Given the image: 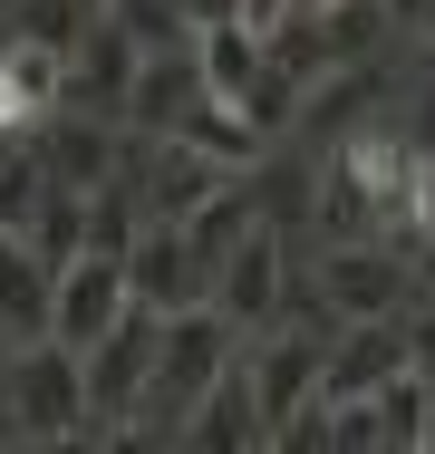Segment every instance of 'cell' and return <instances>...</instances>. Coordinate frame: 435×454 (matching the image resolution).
I'll return each mask as SVG.
<instances>
[{
	"label": "cell",
	"instance_id": "6da1fadb",
	"mask_svg": "<svg viewBox=\"0 0 435 454\" xmlns=\"http://www.w3.org/2000/svg\"><path fill=\"white\" fill-rule=\"evenodd\" d=\"M242 358V329L213 309V300H194V309H165V339H155V377H146V396H136V445H184V426H194V406L213 396V377Z\"/></svg>",
	"mask_w": 435,
	"mask_h": 454
},
{
	"label": "cell",
	"instance_id": "7a4b0ae2",
	"mask_svg": "<svg viewBox=\"0 0 435 454\" xmlns=\"http://www.w3.org/2000/svg\"><path fill=\"white\" fill-rule=\"evenodd\" d=\"M116 184L136 193L146 223H184V213H203V203L233 184V155H213V145H194V136H136V126H126Z\"/></svg>",
	"mask_w": 435,
	"mask_h": 454
},
{
	"label": "cell",
	"instance_id": "3957f363",
	"mask_svg": "<svg viewBox=\"0 0 435 454\" xmlns=\"http://www.w3.org/2000/svg\"><path fill=\"white\" fill-rule=\"evenodd\" d=\"M10 435L20 445H78L87 435V367L68 339H20L10 358Z\"/></svg>",
	"mask_w": 435,
	"mask_h": 454
},
{
	"label": "cell",
	"instance_id": "277c9868",
	"mask_svg": "<svg viewBox=\"0 0 435 454\" xmlns=\"http://www.w3.org/2000/svg\"><path fill=\"white\" fill-rule=\"evenodd\" d=\"M155 339H165V309H126L97 348H78L87 367V435H126L116 416H136V396H146V377H155Z\"/></svg>",
	"mask_w": 435,
	"mask_h": 454
},
{
	"label": "cell",
	"instance_id": "5b68a950",
	"mask_svg": "<svg viewBox=\"0 0 435 454\" xmlns=\"http://www.w3.org/2000/svg\"><path fill=\"white\" fill-rule=\"evenodd\" d=\"M320 300L339 319H397L416 300V271H407V242L387 232H358V242H329L320 252Z\"/></svg>",
	"mask_w": 435,
	"mask_h": 454
},
{
	"label": "cell",
	"instance_id": "8992f818",
	"mask_svg": "<svg viewBox=\"0 0 435 454\" xmlns=\"http://www.w3.org/2000/svg\"><path fill=\"white\" fill-rule=\"evenodd\" d=\"M203 106H213V78H203L194 39H165V49L136 59V88H126V126L136 136H194Z\"/></svg>",
	"mask_w": 435,
	"mask_h": 454
},
{
	"label": "cell",
	"instance_id": "52a82bcc",
	"mask_svg": "<svg viewBox=\"0 0 435 454\" xmlns=\"http://www.w3.org/2000/svg\"><path fill=\"white\" fill-rule=\"evenodd\" d=\"M126 309H136L126 252H78V262H59V290H49V339H68V348H97V339H107Z\"/></svg>",
	"mask_w": 435,
	"mask_h": 454
},
{
	"label": "cell",
	"instance_id": "ba28073f",
	"mask_svg": "<svg viewBox=\"0 0 435 454\" xmlns=\"http://www.w3.org/2000/svg\"><path fill=\"white\" fill-rule=\"evenodd\" d=\"M213 309H223L233 329H271V319L290 309V242H281L271 223H252V232L213 262Z\"/></svg>",
	"mask_w": 435,
	"mask_h": 454
},
{
	"label": "cell",
	"instance_id": "9c48e42d",
	"mask_svg": "<svg viewBox=\"0 0 435 454\" xmlns=\"http://www.w3.org/2000/svg\"><path fill=\"white\" fill-rule=\"evenodd\" d=\"M320 348H329V339H320V329H300L290 309H281L252 348H242V377H252V396H261V416H271V435H281V426L320 396Z\"/></svg>",
	"mask_w": 435,
	"mask_h": 454
},
{
	"label": "cell",
	"instance_id": "30bf717a",
	"mask_svg": "<svg viewBox=\"0 0 435 454\" xmlns=\"http://www.w3.org/2000/svg\"><path fill=\"white\" fill-rule=\"evenodd\" d=\"M59 106H68V49L10 29L0 39V136H39Z\"/></svg>",
	"mask_w": 435,
	"mask_h": 454
},
{
	"label": "cell",
	"instance_id": "8fae6325",
	"mask_svg": "<svg viewBox=\"0 0 435 454\" xmlns=\"http://www.w3.org/2000/svg\"><path fill=\"white\" fill-rule=\"evenodd\" d=\"M407 367V309L397 319H348L339 339L320 348V406H339V396H368V387H387Z\"/></svg>",
	"mask_w": 435,
	"mask_h": 454
},
{
	"label": "cell",
	"instance_id": "7c38bea8",
	"mask_svg": "<svg viewBox=\"0 0 435 454\" xmlns=\"http://www.w3.org/2000/svg\"><path fill=\"white\" fill-rule=\"evenodd\" d=\"M126 280H136L146 309H194V300H213V271L194 262L184 223H146V232L126 242Z\"/></svg>",
	"mask_w": 435,
	"mask_h": 454
},
{
	"label": "cell",
	"instance_id": "4fadbf2b",
	"mask_svg": "<svg viewBox=\"0 0 435 454\" xmlns=\"http://www.w3.org/2000/svg\"><path fill=\"white\" fill-rule=\"evenodd\" d=\"M136 59H146V49H136V39H126V29L97 10V20L78 29V49H68V106H87V116H126Z\"/></svg>",
	"mask_w": 435,
	"mask_h": 454
},
{
	"label": "cell",
	"instance_id": "5bb4252c",
	"mask_svg": "<svg viewBox=\"0 0 435 454\" xmlns=\"http://www.w3.org/2000/svg\"><path fill=\"white\" fill-rule=\"evenodd\" d=\"M116 155H126V136H116V116H49L39 126V165H49V184H78V193H97V184H116Z\"/></svg>",
	"mask_w": 435,
	"mask_h": 454
},
{
	"label": "cell",
	"instance_id": "9a60e30c",
	"mask_svg": "<svg viewBox=\"0 0 435 454\" xmlns=\"http://www.w3.org/2000/svg\"><path fill=\"white\" fill-rule=\"evenodd\" d=\"M49 290H59V262H39V242L0 223V329L10 339H39L49 329Z\"/></svg>",
	"mask_w": 435,
	"mask_h": 454
},
{
	"label": "cell",
	"instance_id": "2e32d148",
	"mask_svg": "<svg viewBox=\"0 0 435 454\" xmlns=\"http://www.w3.org/2000/svg\"><path fill=\"white\" fill-rule=\"evenodd\" d=\"M184 445H271V416H261V396H252V377H242V358L213 377V396L194 406Z\"/></svg>",
	"mask_w": 435,
	"mask_h": 454
},
{
	"label": "cell",
	"instance_id": "e0dca14e",
	"mask_svg": "<svg viewBox=\"0 0 435 454\" xmlns=\"http://www.w3.org/2000/svg\"><path fill=\"white\" fill-rule=\"evenodd\" d=\"M39 193H49V165H39V145H0V223H10V232H29Z\"/></svg>",
	"mask_w": 435,
	"mask_h": 454
},
{
	"label": "cell",
	"instance_id": "ac0fdd59",
	"mask_svg": "<svg viewBox=\"0 0 435 454\" xmlns=\"http://www.w3.org/2000/svg\"><path fill=\"white\" fill-rule=\"evenodd\" d=\"M407 367H416V377H435V290H416V300H407Z\"/></svg>",
	"mask_w": 435,
	"mask_h": 454
},
{
	"label": "cell",
	"instance_id": "d6986e66",
	"mask_svg": "<svg viewBox=\"0 0 435 454\" xmlns=\"http://www.w3.org/2000/svg\"><path fill=\"white\" fill-rule=\"evenodd\" d=\"M407 271H416V290H435V223L407 232Z\"/></svg>",
	"mask_w": 435,
	"mask_h": 454
},
{
	"label": "cell",
	"instance_id": "ffe728a7",
	"mask_svg": "<svg viewBox=\"0 0 435 454\" xmlns=\"http://www.w3.org/2000/svg\"><path fill=\"white\" fill-rule=\"evenodd\" d=\"M10 358H20V339L0 329V435H10Z\"/></svg>",
	"mask_w": 435,
	"mask_h": 454
}]
</instances>
